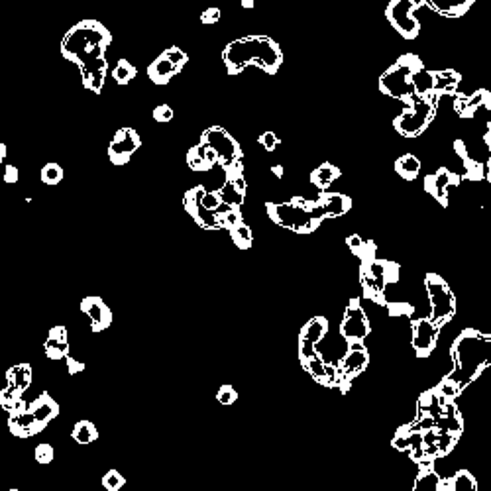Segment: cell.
<instances>
[{
  "instance_id": "1",
  "label": "cell",
  "mask_w": 491,
  "mask_h": 491,
  "mask_svg": "<svg viewBox=\"0 0 491 491\" xmlns=\"http://www.w3.org/2000/svg\"><path fill=\"white\" fill-rule=\"evenodd\" d=\"M111 43L112 34L109 28L95 18L73 24L61 40V55L79 67L83 87L90 92L101 95L104 87L109 73L106 51Z\"/></svg>"
},
{
  "instance_id": "2",
  "label": "cell",
  "mask_w": 491,
  "mask_h": 491,
  "mask_svg": "<svg viewBox=\"0 0 491 491\" xmlns=\"http://www.w3.org/2000/svg\"><path fill=\"white\" fill-rule=\"evenodd\" d=\"M454 368L436 385L444 397L456 399L460 393L470 387L483 371L491 368V334L466 329L452 342L450 348Z\"/></svg>"
},
{
  "instance_id": "3",
  "label": "cell",
  "mask_w": 491,
  "mask_h": 491,
  "mask_svg": "<svg viewBox=\"0 0 491 491\" xmlns=\"http://www.w3.org/2000/svg\"><path fill=\"white\" fill-rule=\"evenodd\" d=\"M222 61L228 75H240L250 65L268 75H275L283 63V51L270 36H244L232 40L222 50Z\"/></svg>"
},
{
  "instance_id": "4",
  "label": "cell",
  "mask_w": 491,
  "mask_h": 491,
  "mask_svg": "<svg viewBox=\"0 0 491 491\" xmlns=\"http://www.w3.org/2000/svg\"><path fill=\"white\" fill-rule=\"evenodd\" d=\"M265 211L277 226L297 234L317 232L322 224L321 219H317L309 209V201L303 197H293L287 202H265Z\"/></svg>"
},
{
  "instance_id": "5",
  "label": "cell",
  "mask_w": 491,
  "mask_h": 491,
  "mask_svg": "<svg viewBox=\"0 0 491 491\" xmlns=\"http://www.w3.org/2000/svg\"><path fill=\"white\" fill-rule=\"evenodd\" d=\"M421 63L422 61L417 55H413V53L401 55L380 77L381 92L385 97L397 99V101L405 102V104H411L413 101H417L419 97L415 92V87H413V73L417 71V67Z\"/></svg>"
},
{
  "instance_id": "6",
  "label": "cell",
  "mask_w": 491,
  "mask_h": 491,
  "mask_svg": "<svg viewBox=\"0 0 491 491\" xmlns=\"http://www.w3.org/2000/svg\"><path fill=\"white\" fill-rule=\"evenodd\" d=\"M441 99V95L432 92L429 97H419L417 101L407 104L401 114L393 122L397 134L403 136V138H419L422 132L431 126V122L434 120Z\"/></svg>"
},
{
  "instance_id": "7",
  "label": "cell",
  "mask_w": 491,
  "mask_h": 491,
  "mask_svg": "<svg viewBox=\"0 0 491 491\" xmlns=\"http://www.w3.org/2000/svg\"><path fill=\"white\" fill-rule=\"evenodd\" d=\"M399 277V265L393 261L378 260L373 258L370 261H361L360 268V283L364 289V297L370 299L375 305L385 307V291L387 285L395 283Z\"/></svg>"
},
{
  "instance_id": "8",
  "label": "cell",
  "mask_w": 491,
  "mask_h": 491,
  "mask_svg": "<svg viewBox=\"0 0 491 491\" xmlns=\"http://www.w3.org/2000/svg\"><path fill=\"white\" fill-rule=\"evenodd\" d=\"M424 287H427V293H429V305H431L429 319L442 329L456 314V309H458L456 297L448 287V283L442 279L438 273H429L427 279H424Z\"/></svg>"
},
{
  "instance_id": "9",
  "label": "cell",
  "mask_w": 491,
  "mask_h": 491,
  "mask_svg": "<svg viewBox=\"0 0 491 491\" xmlns=\"http://www.w3.org/2000/svg\"><path fill=\"white\" fill-rule=\"evenodd\" d=\"M421 6H424V0H391L387 4L385 18L403 40H417L419 38L421 22L417 18V11Z\"/></svg>"
},
{
  "instance_id": "10",
  "label": "cell",
  "mask_w": 491,
  "mask_h": 491,
  "mask_svg": "<svg viewBox=\"0 0 491 491\" xmlns=\"http://www.w3.org/2000/svg\"><path fill=\"white\" fill-rule=\"evenodd\" d=\"M368 366H370V352L366 348L364 340L348 342L346 354L342 356L340 364H338V381L334 387L340 389V393H346L350 389L352 381L356 380L360 373H364Z\"/></svg>"
},
{
  "instance_id": "11",
  "label": "cell",
  "mask_w": 491,
  "mask_h": 491,
  "mask_svg": "<svg viewBox=\"0 0 491 491\" xmlns=\"http://www.w3.org/2000/svg\"><path fill=\"white\" fill-rule=\"evenodd\" d=\"M187 61H189V55L181 50L179 46H171L165 51H161L148 65V77L153 85H167L175 75H179L183 71Z\"/></svg>"
},
{
  "instance_id": "12",
  "label": "cell",
  "mask_w": 491,
  "mask_h": 491,
  "mask_svg": "<svg viewBox=\"0 0 491 491\" xmlns=\"http://www.w3.org/2000/svg\"><path fill=\"white\" fill-rule=\"evenodd\" d=\"M205 193H207V187H205V185H195L193 189H189L185 193V197H183V207H185V211L189 212V216H193V221L197 222L201 228L211 232L222 230L221 216L214 211H211V209H207L201 202Z\"/></svg>"
},
{
  "instance_id": "13",
  "label": "cell",
  "mask_w": 491,
  "mask_h": 491,
  "mask_svg": "<svg viewBox=\"0 0 491 491\" xmlns=\"http://www.w3.org/2000/svg\"><path fill=\"white\" fill-rule=\"evenodd\" d=\"M201 141L209 144L212 150L219 155V163L222 167L230 165L232 161L242 160V148L238 141L230 136V132H226L221 126H211L209 130L201 134Z\"/></svg>"
},
{
  "instance_id": "14",
  "label": "cell",
  "mask_w": 491,
  "mask_h": 491,
  "mask_svg": "<svg viewBox=\"0 0 491 491\" xmlns=\"http://www.w3.org/2000/svg\"><path fill=\"white\" fill-rule=\"evenodd\" d=\"M371 324L366 309L361 307V303L358 299H352L350 305L346 307L344 319L340 324V336L346 342L366 340L370 336Z\"/></svg>"
},
{
  "instance_id": "15",
  "label": "cell",
  "mask_w": 491,
  "mask_h": 491,
  "mask_svg": "<svg viewBox=\"0 0 491 491\" xmlns=\"http://www.w3.org/2000/svg\"><path fill=\"white\" fill-rule=\"evenodd\" d=\"M141 148V138L134 128H120L109 144V158L114 165H126L130 158Z\"/></svg>"
},
{
  "instance_id": "16",
  "label": "cell",
  "mask_w": 491,
  "mask_h": 491,
  "mask_svg": "<svg viewBox=\"0 0 491 491\" xmlns=\"http://www.w3.org/2000/svg\"><path fill=\"white\" fill-rule=\"evenodd\" d=\"M413 326V350L419 358H429L432 350L436 348L438 342V334H441V326L434 324L429 317L422 319H415L411 322Z\"/></svg>"
},
{
  "instance_id": "17",
  "label": "cell",
  "mask_w": 491,
  "mask_h": 491,
  "mask_svg": "<svg viewBox=\"0 0 491 491\" xmlns=\"http://www.w3.org/2000/svg\"><path fill=\"white\" fill-rule=\"evenodd\" d=\"M309 209L321 221L338 219L350 212L352 199L344 193H322L317 201H309Z\"/></svg>"
},
{
  "instance_id": "18",
  "label": "cell",
  "mask_w": 491,
  "mask_h": 491,
  "mask_svg": "<svg viewBox=\"0 0 491 491\" xmlns=\"http://www.w3.org/2000/svg\"><path fill=\"white\" fill-rule=\"evenodd\" d=\"M462 181V175H456L450 170H436L431 175L424 177V189L434 201H438L442 207H448L450 201V189L456 187Z\"/></svg>"
},
{
  "instance_id": "19",
  "label": "cell",
  "mask_w": 491,
  "mask_h": 491,
  "mask_svg": "<svg viewBox=\"0 0 491 491\" xmlns=\"http://www.w3.org/2000/svg\"><path fill=\"white\" fill-rule=\"evenodd\" d=\"M454 109L462 118H476L480 111H491V92L485 89L476 90L471 95L454 92Z\"/></svg>"
},
{
  "instance_id": "20",
  "label": "cell",
  "mask_w": 491,
  "mask_h": 491,
  "mask_svg": "<svg viewBox=\"0 0 491 491\" xmlns=\"http://www.w3.org/2000/svg\"><path fill=\"white\" fill-rule=\"evenodd\" d=\"M81 311L89 317L90 326H92V331L95 332L106 331L112 324V321H114V314H112V311L109 309V305L102 301L101 297H97V295L85 297V299L81 301Z\"/></svg>"
},
{
  "instance_id": "21",
  "label": "cell",
  "mask_w": 491,
  "mask_h": 491,
  "mask_svg": "<svg viewBox=\"0 0 491 491\" xmlns=\"http://www.w3.org/2000/svg\"><path fill=\"white\" fill-rule=\"evenodd\" d=\"M28 409H30L32 415L36 417V421H38V424L41 427V431H43L53 419H57V415H60V405H57V401L51 397L50 393H41L36 401L28 403Z\"/></svg>"
},
{
  "instance_id": "22",
  "label": "cell",
  "mask_w": 491,
  "mask_h": 491,
  "mask_svg": "<svg viewBox=\"0 0 491 491\" xmlns=\"http://www.w3.org/2000/svg\"><path fill=\"white\" fill-rule=\"evenodd\" d=\"M219 163V155L212 150L209 144L199 141L197 146H193L187 153V165L193 171H209Z\"/></svg>"
},
{
  "instance_id": "23",
  "label": "cell",
  "mask_w": 491,
  "mask_h": 491,
  "mask_svg": "<svg viewBox=\"0 0 491 491\" xmlns=\"http://www.w3.org/2000/svg\"><path fill=\"white\" fill-rule=\"evenodd\" d=\"M46 356L50 360H65L69 354V342H67V329L65 326H53L48 334V340L43 344Z\"/></svg>"
},
{
  "instance_id": "24",
  "label": "cell",
  "mask_w": 491,
  "mask_h": 491,
  "mask_svg": "<svg viewBox=\"0 0 491 491\" xmlns=\"http://www.w3.org/2000/svg\"><path fill=\"white\" fill-rule=\"evenodd\" d=\"M476 0H424V6L444 18H460L473 6Z\"/></svg>"
},
{
  "instance_id": "25",
  "label": "cell",
  "mask_w": 491,
  "mask_h": 491,
  "mask_svg": "<svg viewBox=\"0 0 491 491\" xmlns=\"http://www.w3.org/2000/svg\"><path fill=\"white\" fill-rule=\"evenodd\" d=\"M454 151L458 153V158L462 161V179H470V181H481L485 177V167L483 163L476 161L471 158L468 150H466V144L462 140L454 141Z\"/></svg>"
},
{
  "instance_id": "26",
  "label": "cell",
  "mask_w": 491,
  "mask_h": 491,
  "mask_svg": "<svg viewBox=\"0 0 491 491\" xmlns=\"http://www.w3.org/2000/svg\"><path fill=\"white\" fill-rule=\"evenodd\" d=\"M462 77L454 69H444V71H434V92L436 95H454L458 92V87H460Z\"/></svg>"
},
{
  "instance_id": "27",
  "label": "cell",
  "mask_w": 491,
  "mask_h": 491,
  "mask_svg": "<svg viewBox=\"0 0 491 491\" xmlns=\"http://www.w3.org/2000/svg\"><path fill=\"white\" fill-rule=\"evenodd\" d=\"M342 171L338 170V167H334L332 163H322V165H319L317 170L311 173V183L317 187L319 191H326L329 187H331L332 183L336 179H340Z\"/></svg>"
},
{
  "instance_id": "28",
  "label": "cell",
  "mask_w": 491,
  "mask_h": 491,
  "mask_svg": "<svg viewBox=\"0 0 491 491\" xmlns=\"http://www.w3.org/2000/svg\"><path fill=\"white\" fill-rule=\"evenodd\" d=\"M442 491H478V481L468 470H460L442 481Z\"/></svg>"
},
{
  "instance_id": "29",
  "label": "cell",
  "mask_w": 491,
  "mask_h": 491,
  "mask_svg": "<svg viewBox=\"0 0 491 491\" xmlns=\"http://www.w3.org/2000/svg\"><path fill=\"white\" fill-rule=\"evenodd\" d=\"M413 87L417 97H429L434 92V71H429L424 65H419L413 73Z\"/></svg>"
},
{
  "instance_id": "30",
  "label": "cell",
  "mask_w": 491,
  "mask_h": 491,
  "mask_svg": "<svg viewBox=\"0 0 491 491\" xmlns=\"http://www.w3.org/2000/svg\"><path fill=\"white\" fill-rule=\"evenodd\" d=\"M395 171L405 181H415L421 173V160L415 153H405L395 161Z\"/></svg>"
},
{
  "instance_id": "31",
  "label": "cell",
  "mask_w": 491,
  "mask_h": 491,
  "mask_svg": "<svg viewBox=\"0 0 491 491\" xmlns=\"http://www.w3.org/2000/svg\"><path fill=\"white\" fill-rule=\"evenodd\" d=\"M442 478L434 471V468H421L415 480V491H442Z\"/></svg>"
},
{
  "instance_id": "32",
  "label": "cell",
  "mask_w": 491,
  "mask_h": 491,
  "mask_svg": "<svg viewBox=\"0 0 491 491\" xmlns=\"http://www.w3.org/2000/svg\"><path fill=\"white\" fill-rule=\"evenodd\" d=\"M71 436H73V441L77 442V444L87 446V444H92V442L99 438V429L90 421H79L75 422V427L71 431Z\"/></svg>"
},
{
  "instance_id": "33",
  "label": "cell",
  "mask_w": 491,
  "mask_h": 491,
  "mask_svg": "<svg viewBox=\"0 0 491 491\" xmlns=\"http://www.w3.org/2000/svg\"><path fill=\"white\" fill-rule=\"evenodd\" d=\"M326 332H329V321L324 317H312L311 321L301 329V336H307L314 344H321Z\"/></svg>"
},
{
  "instance_id": "34",
  "label": "cell",
  "mask_w": 491,
  "mask_h": 491,
  "mask_svg": "<svg viewBox=\"0 0 491 491\" xmlns=\"http://www.w3.org/2000/svg\"><path fill=\"white\" fill-rule=\"evenodd\" d=\"M230 238L236 248H240V250H250L251 242H254V232H251V228L246 222H240L238 226H234L230 230Z\"/></svg>"
},
{
  "instance_id": "35",
  "label": "cell",
  "mask_w": 491,
  "mask_h": 491,
  "mask_svg": "<svg viewBox=\"0 0 491 491\" xmlns=\"http://www.w3.org/2000/svg\"><path fill=\"white\" fill-rule=\"evenodd\" d=\"M136 75H138V69L128 60H118L112 69V77L118 85H128L130 81L136 79Z\"/></svg>"
},
{
  "instance_id": "36",
  "label": "cell",
  "mask_w": 491,
  "mask_h": 491,
  "mask_svg": "<svg viewBox=\"0 0 491 491\" xmlns=\"http://www.w3.org/2000/svg\"><path fill=\"white\" fill-rule=\"evenodd\" d=\"M41 183L43 185H60L61 179H63V167L60 163H46L43 170H41Z\"/></svg>"
},
{
  "instance_id": "37",
  "label": "cell",
  "mask_w": 491,
  "mask_h": 491,
  "mask_svg": "<svg viewBox=\"0 0 491 491\" xmlns=\"http://www.w3.org/2000/svg\"><path fill=\"white\" fill-rule=\"evenodd\" d=\"M216 191L221 193L222 201L228 202V205H232V207H242L244 197H246V193H242L240 189H236L230 181H226V185H224V187H221V189H216Z\"/></svg>"
},
{
  "instance_id": "38",
  "label": "cell",
  "mask_w": 491,
  "mask_h": 491,
  "mask_svg": "<svg viewBox=\"0 0 491 491\" xmlns=\"http://www.w3.org/2000/svg\"><path fill=\"white\" fill-rule=\"evenodd\" d=\"M101 483L106 491H120L124 487V483H126V478L122 476L120 471L112 468V470H109L102 476Z\"/></svg>"
},
{
  "instance_id": "39",
  "label": "cell",
  "mask_w": 491,
  "mask_h": 491,
  "mask_svg": "<svg viewBox=\"0 0 491 491\" xmlns=\"http://www.w3.org/2000/svg\"><path fill=\"white\" fill-rule=\"evenodd\" d=\"M317 356H321L317 344L312 340H309L307 336H301V334H299V358H301V364L303 361L311 360V358H317Z\"/></svg>"
},
{
  "instance_id": "40",
  "label": "cell",
  "mask_w": 491,
  "mask_h": 491,
  "mask_svg": "<svg viewBox=\"0 0 491 491\" xmlns=\"http://www.w3.org/2000/svg\"><path fill=\"white\" fill-rule=\"evenodd\" d=\"M221 222H222V230H228V232H230L234 226H238L240 222H244L240 207H232L230 211L226 212V214H222Z\"/></svg>"
},
{
  "instance_id": "41",
  "label": "cell",
  "mask_w": 491,
  "mask_h": 491,
  "mask_svg": "<svg viewBox=\"0 0 491 491\" xmlns=\"http://www.w3.org/2000/svg\"><path fill=\"white\" fill-rule=\"evenodd\" d=\"M34 452H36V462H38V464H51L53 458H55V450H53V446L48 444V442L38 444Z\"/></svg>"
},
{
  "instance_id": "42",
  "label": "cell",
  "mask_w": 491,
  "mask_h": 491,
  "mask_svg": "<svg viewBox=\"0 0 491 491\" xmlns=\"http://www.w3.org/2000/svg\"><path fill=\"white\" fill-rule=\"evenodd\" d=\"M385 309L389 311L391 317H411L413 307L409 303H385Z\"/></svg>"
},
{
  "instance_id": "43",
  "label": "cell",
  "mask_w": 491,
  "mask_h": 491,
  "mask_svg": "<svg viewBox=\"0 0 491 491\" xmlns=\"http://www.w3.org/2000/svg\"><path fill=\"white\" fill-rule=\"evenodd\" d=\"M236 399H238V391L234 389L232 385H222L219 393H216V401L221 405H232V403H236Z\"/></svg>"
},
{
  "instance_id": "44",
  "label": "cell",
  "mask_w": 491,
  "mask_h": 491,
  "mask_svg": "<svg viewBox=\"0 0 491 491\" xmlns=\"http://www.w3.org/2000/svg\"><path fill=\"white\" fill-rule=\"evenodd\" d=\"M151 116H153V120L155 122H163V124H165V122L173 120L175 112H173V109H171L170 104H160V106L153 109Z\"/></svg>"
},
{
  "instance_id": "45",
  "label": "cell",
  "mask_w": 491,
  "mask_h": 491,
  "mask_svg": "<svg viewBox=\"0 0 491 491\" xmlns=\"http://www.w3.org/2000/svg\"><path fill=\"white\" fill-rule=\"evenodd\" d=\"M222 18V11L219 8V6H209L207 11L201 14V24H205V26H214V24H219Z\"/></svg>"
},
{
  "instance_id": "46",
  "label": "cell",
  "mask_w": 491,
  "mask_h": 491,
  "mask_svg": "<svg viewBox=\"0 0 491 491\" xmlns=\"http://www.w3.org/2000/svg\"><path fill=\"white\" fill-rule=\"evenodd\" d=\"M258 144H260L263 150L270 151V153H271V151H273V150H275V148H277V146H279V138H277V136H275L273 132H263L260 138H258Z\"/></svg>"
},
{
  "instance_id": "47",
  "label": "cell",
  "mask_w": 491,
  "mask_h": 491,
  "mask_svg": "<svg viewBox=\"0 0 491 491\" xmlns=\"http://www.w3.org/2000/svg\"><path fill=\"white\" fill-rule=\"evenodd\" d=\"M202 205L207 207V209H211V211H216L219 209V205L222 202V197L219 191H209L207 189V193H205V197H202Z\"/></svg>"
},
{
  "instance_id": "48",
  "label": "cell",
  "mask_w": 491,
  "mask_h": 491,
  "mask_svg": "<svg viewBox=\"0 0 491 491\" xmlns=\"http://www.w3.org/2000/svg\"><path fill=\"white\" fill-rule=\"evenodd\" d=\"M18 179H20V170L14 167V165H6L4 167V183L6 185H14V183H18Z\"/></svg>"
},
{
  "instance_id": "49",
  "label": "cell",
  "mask_w": 491,
  "mask_h": 491,
  "mask_svg": "<svg viewBox=\"0 0 491 491\" xmlns=\"http://www.w3.org/2000/svg\"><path fill=\"white\" fill-rule=\"evenodd\" d=\"M67 373H71V375H75V373H83V370H85V364L83 361H79L77 358H73V356H69L67 354Z\"/></svg>"
},
{
  "instance_id": "50",
  "label": "cell",
  "mask_w": 491,
  "mask_h": 491,
  "mask_svg": "<svg viewBox=\"0 0 491 491\" xmlns=\"http://www.w3.org/2000/svg\"><path fill=\"white\" fill-rule=\"evenodd\" d=\"M364 238H361L360 234H350L348 238H346V244H348V248H350L352 254H356V251L360 250L361 246H364Z\"/></svg>"
},
{
  "instance_id": "51",
  "label": "cell",
  "mask_w": 491,
  "mask_h": 491,
  "mask_svg": "<svg viewBox=\"0 0 491 491\" xmlns=\"http://www.w3.org/2000/svg\"><path fill=\"white\" fill-rule=\"evenodd\" d=\"M487 148H490L491 151V146H487ZM483 167H485V179L491 181V155H490V160H487V163H483Z\"/></svg>"
},
{
  "instance_id": "52",
  "label": "cell",
  "mask_w": 491,
  "mask_h": 491,
  "mask_svg": "<svg viewBox=\"0 0 491 491\" xmlns=\"http://www.w3.org/2000/svg\"><path fill=\"white\" fill-rule=\"evenodd\" d=\"M240 6L242 8H246V11H250V8L256 6V0H240Z\"/></svg>"
},
{
  "instance_id": "53",
  "label": "cell",
  "mask_w": 491,
  "mask_h": 491,
  "mask_svg": "<svg viewBox=\"0 0 491 491\" xmlns=\"http://www.w3.org/2000/svg\"><path fill=\"white\" fill-rule=\"evenodd\" d=\"M4 158H6V146L0 141V161H4Z\"/></svg>"
},
{
  "instance_id": "54",
  "label": "cell",
  "mask_w": 491,
  "mask_h": 491,
  "mask_svg": "<svg viewBox=\"0 0 491 491\" xmlns=\"http://www.w3.org/2000/svg\"><path fill=\"white\" fill-rule=\"evenodd\" d=\"M271 171H273V173H275V175H277L279 179H281V177H283V167H281V165H275V167H273V170H271Z\"/></svg>"
},
{
  "instance_id": "55",
  "label": "cell",
  "mask_w": 491,
  "mask_h": 491,
  "mask_svg": "<svg viewBox=\"0 0 491 491\" xmlns=\"http://www.w3.org/2000/svg\"><path fill=\"white\" fill-rule=\"evenodd\" d=\"M487 128H490V130H491V118H490V120H487Z\"/></svg>"
}]
</instances>
